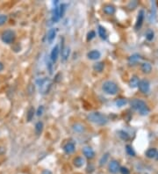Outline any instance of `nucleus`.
Instances as JSON below:
<instances>
[{"instance_id": "nucleus-1", "label": "nucleus", "mask_w": 158, "mask_h": 174, "mask_svg": "<svg viewBox=\"0 0 158 174\" xmlns=\"http://www.w3.org/2000/svg\"><path fill=\"white\" fill-rule=\"evenodd\" d=\"M88 120L92 122L94 124H97V125H105L108 122V118L106 115H104L101 112H91L88 115Z\"/></svg>"}, {"instance_id": "nucleus-2", "label": "nucleus", "mask_w": 158, "mask_h": 174, "mask_svg": "<svg viewBox=\"0 0 158 174\" xmlns=\"http://www.w3.org/2000/svg\"><path fill=\"white\" fill-rule=\"evenodd\" d=\"M130 105H131L132 108H134L136 111H138L141 115H147L149 112V107H147L146 103L141 99H134L131 101Z\"/></svg>"}, {"instance_id": "nucleus-3", "label": "nucleus", "mask_w": 158, "mask_h": 174, "mask_svg": "<svg viewBox=\"0 0 158 174\" xmlns=\"http://www.w3.org/2000/svg\"><path fill=\"white\" fill-rule=\"evenodd\" d=\"M102 89L105 93L109 95H115L119 91L118 85L112 81H105L102 85Z\"/></svg>"}, {"instance_id": "nucleus-4", "label": "nucleus", "mask_w": 158, "mask_h": 174, "mask_svg": "<svg viewBox=\"0 0 158 174\" xmlns=\"http://www.w3.org/2000/svg\"><path fill=\"white\" fill-rule=\"evenodd\" d=\"M15 33L13 30H5L2 34V40L6 44H12L15 40Z\"/></svg>"}, {"instance_id": "nucleus-5", "label": "nucleus", "mask_w": 158, "mask_h": 174, "mask_svg": "<svg viewBox=\"0 0 158 174\" xmlns=\"http://www.w3.org/2000/svg\"><path fill=\"white\" fill-rule=\"evenodd\" d=\"M51 82L49 79H43L40 81V91L42 94H46L49 91V89L51 88Z\"/></svg>"}, {"instance_id": "nucleus-6", "label": "nucleus", "mask_w": 158, "mask_h": 174, "mask_svg": "<svg viewBox=\"0 0 158 174\" xmlns=\"http://www.w3.org/2000/svg\"><path fill=\"white\" fill-rule=\"evenodd\" d=\"M138 87H139L140 91H141L142 93H147L149 91V89H150L149 82L147 80H146V79H142V80L140 81Z\"/></svg>"}, {"instance_id": "nucleus-7", "label": "nucleus", "mask_w": 158, "mask_h": 174, "mask_svg": "<svg viewBox=\"0 0 158 174\" xmlns=\"http://www.w3.org/2000/svg\"><path fill=\"white\" fill-rule=\"evenodd\" d=\"M120 163L118 161L116 160H112L109 163V165H108V170L112 174H116L118 171H120Z\"/></svg>"}, {"instance_id": "nucleus-8", "label": "nucleus", "mask_w": 158, "mask_h": 174, "mask_svg": "<svg viewBox=\"0 0 158 174\" xmlns=\"http://www.w3.org/2000/svg\"><path fill=\"white\" fill-rule=\"evenodd\" d=\"M75 150H76L75 143L72 142H69L64 145V147H63V150H64L66 154H72V153H74V151H75Z\"/></svg>"}, {"instance_id": "nucleus-9", "label": "nucleus", "mask_w": 158, "mask_h": 174, "mask_svg": "<svg viewBox=\"0 0 158 174\" xmlns=\"http://www.w3.org/2000/svg\"><path fill=\"white\" fill-rule=\"evenodd\" d=\"M83 153L85 156V157L88 159H92L95 157V152L91 147H84L83 149Z\"/></svg>"}, {"instance_id": "nucleus-10", "label": "nucleus", "mask_w": 158, "mask_h": 174, "mask_svg": "<svg viewBox=\"0 0 158 174\" xmlns=\"http://www.w3.org/2000/svg\"><path fill=\"white\" fill-rule=\"evenodd\" d=\"M144 17H145L144 11L141 10L139 14H138V17H137V21H136V24H135V28L136 29H139V28L141 27L142 23H143V20H144Z\"/></svg>"}, {"instance_id": "nucleus-11", "label": "nucleus", "mask_w": 158, "mask_h": 174, "mask_svg": "<svg viewBox=\"0 0 158 174\" xmlns=\"http://www.w3.org/2000/svg\"><path fill=\"white\" fill-rule=\"evenodd\" d=\"M58 56H59V47L56 45L53 48L52 51H51V55H50V57H51V60L53 63H56L57 61V58H58Z\"/></svg>"}, {"instance_id": "nucleus-12", "label": "nucleus", "mask_w": 158, "mask_h": 174, "mask_svg": "<svg viewBox=\"0 0 158 174\" xmlns=\"http://www.w3.org/2000/svg\"><path fill=\"white\" fill-rule=\"evenodd\" d=\"M87 56L90 60H98L100 58L101 54L99 50H91L87 54Z\"/></svg>"}, {"instance_id": "nucleus-13", "label": "nucleus", "mask_w": 158, "mask_h": 174, "mask_svg": "<svg viewBox=\"0 0 158 174\" xmlns=\"http://www.w3.org/2000/svg\"><path fill=\"white\" fill-rule=\"evenodd\" d=\"M103 12L106 15H112L115 13V7L112 5H105L103 7Z\"/></svg>"}, {"instance_id": "nucleus-14", "label": "nucleus", "mask_w": 158, "mask_h": 174, "mask_svg": "<svg viewBox=\"0 0 158 174\" xmlns=\"http://www.w3.org/2000/svg\"><path fill=\"white\" fill-rule=\"evenodd\" d=\"M141 60V56L137 54H134L133 56H131L129 58H128V64L130 65H134L135 64H137Z\"/></svg>"}, {"instance_id": "nucleus-15", "label": "nucleus", "mask_w": 158, "mask_h": 174, "mask_svg": "<svg viewBox=\"0 0 158 174\" xmlns=\"http://www.w3.org/2000/svg\"><path fill=\"white\" fill-rule=\"evenodd\" d=\"M72 128L76 133H80V134L85 131V128H84V126L83 124H81V123H75L73 125Z\"/></svg>"}, {"instance_id": "nucleus-16", "label": "nucleus", "mask_w": 158, "mask_h": 174, "mask_svg": "<svg viewBox=\"0 0 158 174\" xmlns=\"http://www.w3.org/2000/svg\"><path fill=\"white\" fill-rule=\"evenodd\" d=\"M156 154H157V150H156L155 148H150V149H149V150L146 151V153H145L146 157H149V158H154V157H156Z\"/></svg>"}, {"instance_id": "nucleus-17", "label": "nucleus", "mask_w": 158, "mask_h": 174, "mask_svg": "<svg viewBox=\"0 0 158 174\" xmlns=\"http://www.w3.org/2000/svg\"><path fill=\"white\" fill-rule=\"evenodd\" d=\"M69 55H70L69 48H68V47L63 48L62 50H61V59H62V61H66L69 58Z\"/></svg>"}, {"instance_id": "nucleus-18", "label": "nucleus", "mask_w": 158, "mask_h": 174, "mask_svg": "<svg viewBox=\"0 0 158 174\" xmlns=\"http://www.w3.org/2000/svg\"><path fill=\"white\" fill-rule=\"evenodd\" d=\"M141 69L142 70V72L144 73H150L152 70V66L149 63H143L141 66Z\"/></svg>"}, {"instance_id": "nucleus-19", "label": "nucleus", "mask_w": 158, "mask_h": 174, "mask_svg": "<svg viewBox=\"0 0 158 174\" xmlns=\"http://www.w3.org/2000/svg\"><path fill=\"white\" fill-rule=\"evenodd\" d=\"M73 163L76 167H78V168L82 167L83 165V163H84V159L83 157H77L76 158H74Z\"/></svg>"}, {"instance_id": "nucleus-20", "label": "nucleus", "mask_w": 158, "mask_h": 174, "mask_svg": "<svg viewBox=\"0 0 158 174\" xmlns=\"http://www.w3.org/2000/svg\"><path fill=\"white\" fill-rule=\"evenodd\" d=\"M139 83H140V79H139V77H136V76H134V77H133L130 79L129 85H130L131 88H135V87L138 86Z\"/></svg>"}, {"instance_id": "nucleus-21", "label": "nucleus", "mask_w": 158, "mask_h": 174, "mask_svg": "<svg viewBox=\"0 0 158 174\" xmlns=\"http://www.w3.org/2000/svg\"><path fill=\"white\" fill-rule=\"evenodd\" d=\"M99 36L101 37V39L103 40H106L107 38V33H106V30L105 28L102 26H99Z\"/></svg>"}, {"instance_id": "nucleus-22", "label": "nucleus", "mask_w": 158, "mask_h": 174, "mask_svg": "<svg viewBox=\"0 0 158 174\" xmlns=\"http://www.w3.org/2000/svg\"><path fill=\"white\" fill-rule=\"evenodd\" d=\"M56 35V30L54 29V28L50 29L49 31H48V42H52L53 40L55 39Z\"/></svg>"}, {"instance_id": "nucleus-23", "label": "nucleus", "mask_w": 158, "mask_h": 174, "mask_svg": "<svg viewBox=\"0 0 158 174\" xmlns=\"http://www.w3.org/2000/svg\"><path fill=\"white\" fill-rule=\"evenodd\" d=\"M42 130H43V123L41 121H38L35 125V133L37 136H40L41 134Z\"/></svg>"}, {"instance_id": "nucleus-24", "label": "nucleus", "mask_w": 158, "mask_h": 174, "mask_svg": "<svg viewBox=\"0 0 158 174\" xmlns=\"http://www.w3.org/2000/svg\"><path fill=\"white\" fill-rule=\"evenodd\" d=\"M34 108L32 107L28 109L27 111V114H26V120L27 121H31L34 118Z\"/></svg>"}, {"instance_id": "nucleus-25", "label": "nucleus", "mask_w": 158, "mask_h": 174, "mask_svg": "<svg viewBox=\"0 0 158 174\" xmlns=\"http://www.w3.org/2000/svg\"><path fill=\"white\" fill-rule=\"evenodd\" d=\"M104 63L102 62H99L97 64H95L94 66H93V69L95 71H98V72H101V71L104 69Z\"/></svg>"}, {"instance_id": "nucleus-26", "label": "nucleus", "mask_w": 158, "mask_h": 174, "mask_svg": "<svg viewBox=\"0 0 158 174\" xmlns=\"http://www.w3.org/2000/svg\"><path fill=\"white\" fill-rule=\"evenodd\" d=\"M108 158H109V154H108V153H105V154H104V155L101 157L100 160H99V165L102 166V165H105V163H107Z\"/></svg>"}, {"instance_id": "nucleus-27", "label": "nucleus", "mask_w": 158, "mask_h": 174, "mask_svg": "<svg viewBox=\"0 0 158 174\" xmlns=\"http://www.w3.org/2000/svg\"><path fill=\"white\" fill-rule=\"evenodd\" d=\"M154 36H155V33L152 29H149L146 32V38L147 40H152L154 39Z\"/></svg>"}, {"instance_id": "nucleus-28", "label": "nucleus", "mask_w": 158, "mask_h": 174, "mask_svg": "<svg viewBox=\"0 0 158 174\" xmlns=\"http://www.w3.org/2000/svg\"><path fill=\"white\" fill-rule=\"evenodd\" d=\"M126 151L131 157H134L135 156V152H134V149L132 148V146H130V145H126Z\"/></svg>"}, {"instance_id": "nucleus-29", "label": "nucleus", "mask_w": 158, "mask_h": 174, "mask_svg": "<svg viewBox=\"0 0 158 174\" xmlns=\"http://www.w3.org/2000/svg\"><path fill=\"white\" fill-rule=\"evenodd\" d=\"M60 19V13H59V8L58 7H56L55 9V13H54V16H53V20H54L55 22H57Z\"/></svg>"}, {"instance_id": "nucleus-30", "label": "nucleus", "mask_w": 158, "mask_h": 174, "mask_svg": "<svg viewBox=\"0 0 158 174\" xmlns=\"http://www.w3.org/2000/svg\"><path fill=\"white\" fill-rule=\"evenodd\" d=\"M126 103H128V100H126V99H117V101H116V105L120 107H124Z\"/></svg>"}, {"instance_id": "nucleus-31", "label": "nucleus", "mask_w": 158, "mask_h": 174, "mask_svg": "<svg viewBox=\"0 0 158 174\" xmlns=\"http://www.w3.org/2000/svg\"><path fill=\"white\" fill-rule=\"evenodd\" d=\"M119 134H120V137L121 139H123V140H128L129 139L128 134L126 132H125V131H120Z\"/></svg>"}, {"instance_id": "nucleus-32", "label": "nucleus", "mask_w": 158, "mask_h": 174, "mask_svg": "<svg viewBox=\"0 0 158 174\" xmlns=\"http://www.w3.org/2000/svg\"><path fill=\"white\" fill-rule=\"evenodd\" d=\"M66 7V5H63V4H61V5H60V8H59V13H60V18L61 17H62L63 16V14H64V12H65V8Z\"/></svg>"}, {"instance_id": "nucleus-33", "label": "nucleus", "mask_w": 158, "mask_h": 174, "mask_svg": "<svg viewBox=\"0 0 158 174\" xmlns=\"http://www.w3.org/2000/svg\"><path fill=\"white\" fill-rule=\"evenodd\" d=\"M7 21V16L6 15H0V26L5 24Z\"/></svg>"}, {"instance_id": "nucleus-34", "label": "nucleus", "mask_w": 158, "mask_h": 174, "mask_svg": "<svg viewBox=\"0 0 158 174\" xmlns=\"http://www.w3.org/2000/svg\"><path fill=\"white\" fill-rule=\"evenodd\" d=\"M137 5H138V2H137V1H132V2H130V3L128 4V7L130 10H132V9L136 8Z\"/></svg>"}, {"instance_id": "nucleus-35", "label": "nucleus", "mask_w": 158, "mask_h": 174, "mask_svg": "<svg viewBox=\"0 0 158 174\" xmlns=\"http://www.w3.org/2000/svg\"><path fill=\"white\" fill-rule=\"evenodd\" d=\"M95 36H96V33H95L94 31H90L87 34V40H91Z\"/></svg>"}, {"instance_id": "nucleus-36", "label": "nucleus", "mask_w": 158, "mask_h": 174, "mask_svg": "<svg viewBox=\"0 0 158 174\" xmlns=\"http://www.w3.org/2000/svg\"><path fill=\"white\" fill-rule=\"evenodd\" d=\"M43 112H44V107H43V106H40L39 107V108H38V110H37V115L38 116H41L42 114H43Z\"/></svg>"}, {"instance_id": "nucleus-37", "label": "nucleus", "mask_w": 158, "mask_h": 174, "mask_svg": "<svg viewBox=\"0 0 158 174\" xmlns=\"http://www.w3.org/2000/svg\"><path fill=\"white\" fill-rule=\"evenodd\" d=\"M120 171L121 172V174H130L129 170L126 168V167H120Z\"/></svg>"}, {"instance_id": "nucleus-38", "label": "nucleus", "mask_w": 158, "mask_h": 174, "mask_svg": "<svg viewBox=\"0 0 158 174\" xmlns=\"http://www.w3.org/2000/svg\"><path fill=\"white\" fill-rule=\"evenodd\" d=\"M3 69H4V64L0 62V71H2Z\"/></svg>"}, {"instance_id": "nucleus-39", "label": "nucleus", "mask_w": 158, "mask_h": 174, "mask_svg": "<svg viewBox=\"0 0 158 174\" xmlns=\"http://www.w3.org/2000/svg\"><path fill=\"white\" fill-rule=\"evenodd\" d=\"M156 158H157V160H158V152H157V154H156V157H155Z\"/></svg>"}]
</instances>
